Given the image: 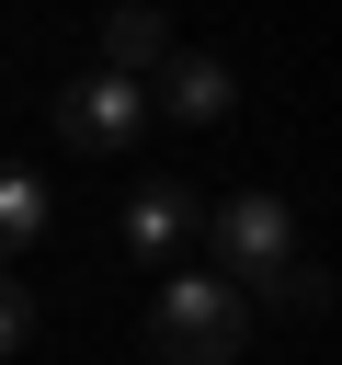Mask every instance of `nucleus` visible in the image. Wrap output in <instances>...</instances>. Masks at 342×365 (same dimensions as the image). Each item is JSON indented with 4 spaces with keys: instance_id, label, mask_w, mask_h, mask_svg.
I'll list each match as a JSON object with an SVG mask.
<instances>
[{
    "instance_id": "f257e3e1",
    "label": "nucleus",
    "mask_w": 342,
    "mask_h": 365,
    "mask_svg": "<svg viewBox=\"0 0 342 365\" xmlns=\"http://www.w3.org/2000/svg\"><path fill=\"white\" fill-rule=\"evenodd\" d=\"M239 342H251V297L228 274H160V297H148V354L160 365H228Z\"/></svg>"
},
{
    "instance_id": "423d86ee",
    "label": "nucleus",
    "mask_w": 342,
    "mask_h": 365,
    "mask_svg": "<svg viewBox=\"0 0 342 365\" xmlns=\"http://www.w3.org/2000/svg\"><path fill=\"white\" fill-rule=\"evenodd\" d=\"M46 228H57V194H46V171H34V160H0V262H23Z\"/></svg>"
},
{
    "instance_id": "39448f33",
    "label": "nucleus",
    "mask_w": 342,
    "mask_h": 365,
    "mask_svg": "<svg viewBox=\"0 0 342 365\" xmlns=\"http://www.w3.org/2000/svg\"><path fill=\"white\" fill-rule=\"evenodd\" d=\"M228 103H239V80H228V57H205V46H171V57L148 68V114H182V125H228Z\"/></svg>"
},
{
    "instance_id": "0eeeda50",
    "label": "nucleus",
    "mask_w": 342,
    "mask_h": 365,
    "mask_svg": "<svg viewBox=\"0 0 342 365\" xmlns=\"http://www.w3.org/2000/svg\"><path fill=\"white\" fill-rule=\"evenodd\" d=\"M160 57H171V23H160L148 0H114V23H103V68H114V80H148Z\"/></svg>"
},
{
    "instance_id": "20e7f679",
    "label": "nucleus",
    "mask_w": 342,
    "mask_h": 365,
    "mask_svg": "<svg viewBox=\"0 0 342 365\" xmlns=\"http://www.w3.org/2000/svg\"><path fill=\"white\" fill-rule=\"evenodd\" d=\"M194 228H205V205H194L171 171H137V182H125V251H137V262L182 274V240H194Z\"/></svg>"
},
{
    "instance_id": "6e6552de",
    "label": "nucleus",
    "mask_w": 342,
    "mask_h": 365,
    "mask_svg": "<svg viewBox=\"0 0 342 365\" xmlns=\"http://www.w3.org/2000/svg\"><path fill=\"white\" fill-rule=\"evenodd\" d=\"M23 342H34V297H23V285H11V274H0V365H11V354H23Z\"/></svg>"
},
{
    "instance_id": "7ed1b4c3",
    "label": "nucleus",
    "mask_w": 342,
    "mask_h": 365,
    "mask_svg": "<svg viewBox=\"0 0 342 365\" xmlns=\"http://www.w3.org/2000/svg\"><path fill=\"white\" fill-rule=\"evenodd\" d=\"M57 137H68V148H91V160H125V148L148 137V80L80 68V80L57 91Z\"/></svg>"
},
{
    "instance_id": "f03ea898",
    "label": "nucleus",
    "mask_w": 342,
    "mask_h": 365,
    "mask_svg": "<svg viewBox=\"0 0 342 365\" xmlns=\"http://www.w3.org/2000/svg\"><path fill=\"white\" fill-rule=\"evenodd\" d=\"M194 240H217V274L251 297V285H274L285 262H296V205L274 194V182H239L228 205H205V228Z\"/></svg>"
}]
</instances>
